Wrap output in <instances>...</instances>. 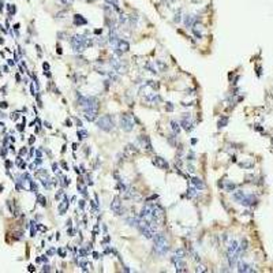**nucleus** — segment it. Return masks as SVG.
<instances>
[{
  "mask_svg": "<svg viewBox=\"0 0 273 273\" xmlns=\"http://www.w3.org/2000/svg\"><path fill=\"white\" fill-rule=\"evenodd\" d=\"M153 239H154V251H156L159 255H164L168 251V249H169L165 236L162 235V233H157L156 236H153Z\"/></svg>",
  "mask_w": 273,
  "mask_h": 273,
  "instance_id": "obj_1",
  "label": "nucleus"
},
{
  "mask_svg": "<svg viewBox=\"0 0 273 273\" xmlns=\"http://www.w3.org/2000/svg\"><path fill=\"white\" fill-rule=\"evenodd\" d=\"M92 44V41H89L88 38H85L83 36H79V34H75L74 37L71 38V45L74 48V51L77 52H82L85 51L86 47H89Z\"/></svg>",
  "mask_w": 273,
  "mask_h": 273,
  "instance_id": "obj_2",
  "label": "nucleus"
},
{
  "mask_svg": "<svg viewBox=\"0 0 273 273\" xmlns=\"http://www.w3.org/2000/svg\"><path fill=\"white\" fill-rule=\"evenodd\" d=\"M97 127L101 128V130H104V131L114 130L115 123H114V119H112L111 115H104V116L100 117V119L97 120Z\"/></svg>",
  "mask_w": 273,
  "mask_h": 273,
  "instance_id": "obj_3",
  "label": "nucleus"
},
{
  "mask_svg": "<svg viewBox=\"0 0 273 273\" xmlns=\"http://www.w3.org/2000/svg\"><path fill=\"white\" fill-rule=\"evenodd\" d=\"M120 127H122L124 131H127V133H130V131L133 130L134 128V119L131 117V115L123 114L122 116H120Z\"/></svg>",
  "mask_w": 273,
  "mask_h": 273,
  "instance_id": "obj_4",
  "label": "nucleus"
},
{
  "mask_svg": "<svg viewBox=\"0 0 273 273\" xmlns=\"http://www.w3.org/2000/svg\"><path fill=\"white\" fill-rule=\"evenodd\" d=\"M109 64L112 66V68H114L116 72H119V74H124L126 72V66H123V63L120 62L119 59H116V57H112L111 62H109Z\"/></svg>",
  "mask_w": 273,
  "mask_h": 273,
  "instance_id": "obj_5",
  "label": "nucleus"
},
{
  "mask_svg": "<svg viewBox=\"0 0 273 273\" xmlns=\"http://www.w3.org/2000/svg\"><path fill=\"white\" fill-rule=\"evenodd\" d=\"M111 209L116 216H120L122 214V202H120V198L119 197H115L111 202Z\"/></svg>",
  "mask_w": 273,
  "mask_h": 273,
  "instance_id": "obj_6",
  "label": "nucleus"
},
{
  "mask_svg": "<svg viewBox=\"0 0 273 273\" xmlns=\"http://www.w3.org/2000/svg\"><path fill=\"white\" fill-rule=\"evenodd\" d=\"M243 206H253V205L257 204V198L253 195V194H245V197L242 198V201L239 202Z\"/></svg>",
  "mask_w": 273,
  "mask_h": 273,
  "instance_id": "obj_7",
  "label": "nucleus"
},
{
  "mask_svg": "<svg viewBox=\"0 0 273 273\" xmlns=\"http://www.w3.org/2000/svg\"><path fill=\"white\" fill-rule=\"evenodd\" d=\"M153 164L156 165L159 169H162V171H167L168 169V162H167V160L165 159H162V157H160V156H156L153 159Z\"/></svg>",
  "mask_w": 273,
  "mask_h": 273,
  "instance_id": "obj_8",
  "label": "nucleus"
},
{
  "mask_svg": "<svg viewBox=\"0 0 273 273\" xmlns=\"http://www.w3.org/2000/svg\"><path fill=\"white\" fill-rule=\"evenodd\" d=\"M180 124L183 126V128H185L186 131H191L194 128V124H193V122L190 120V114H185V116H183V119H182V122H180Z\"/></svg>",
  "mask_w": 273,
  "mask_h": 273,
  "instance_id": "obj_9",
  "label": "nucleus"
},
{
  "mask_svg": "<svg viewBox=\"0 0 273 273\" xmlns=\"http://www.w3.org/2000/svg\"><path fill=\"white\" fill-rule=\"evenodd\" d=\"M68 206H70V202H68V198L67 195L63 197V201L59 204V206H57V210H59V214H64L66 212H67Z\"/></svg>",
  "mask_w": 273,
  "mask_h": 273,
  "instance_id": "obj_10",
  "label": "nucleus"
},
{
  "mask_svg": "<svg viewBox=\"0 0 273 273\" xmlns=\"http://www.w3.org/2000/svg\"><path fill=\"white\" fill-rule=\"evenodd\" d=\"M115 48L119 51V53H123V52H127L130 49V44L127 41H123V40H119V43L115 45Z\"/></svg>",
  "mask_w": 273,
  "mask_h": 273,
  "instance_id": "obj_11",
  "label": "nucleus"
},
{
  "mask_svg": "<svg viewBox=\"0 0 273 273\" xmlns=\"http://www.w3.org/2000/svg\"><path fill=\"white\" fill-rule=\"evenodd\" d=\"M238 272H255V269H254L251 265L246 264V262H239L238 264Z\"/></svg>",
  "mask_w": 273,
  "mask_h": 273,
  "instance_id": "obj_12",
  "label": "nucleus"
},
{
  "mask_svg": "<svg viewBox=\"0 0 273 273\" xmlns=\"http://www.w3.org/2000/svg\"><path fill=\"white\" fill-rule=\"evenodd\" d=\"M191 183L194 185V187H195L197 190H204L205 188V183L201 178H193V179H191Z\"/></svg>",
  "mask_w": 273,
  "mask_h": 273,
  "instance_id": "obj_13",
  "label": "nucleus"
},
{
  "mask_svg": "<svg viewBox=\"0 0 273 273\" xmlns=\"http://www.w3.org/2000/svg\"><path fill=\"white\" fill-rule=\"evenodd\" d=\"M86 23H88V21H86L85 18L82 17V15H79V14H75L74 15V25L83 26V25H86Z\"/></svg>",
  "mask_w": 273,
  "mask_h": 273,
  "instance_id": "obj_14",
  "label": "nucleus"
},
{
  "mask_svg": "<svg viewBox=\"0 0 273 273\" xmlns=\"http://www.w3.org/2000/svg\"><path fill=\"white\" fill-rule=\"evenodd\" d=\"M195 21H197V17H194V15H186V18H185V25L187 26V27H191V26H194Z\"/></svg>",
  "mask_w": 273,
  "mask_h": 273,
  "instance_id": "obj_15",
  "label": "nucleus"
},
{
  "mask_svg": "<svg viewBox=\"0 0 273 273\" xmlns=\"http://www.w3.org/2000/svg\"><path fill=\"white\" fill-rule=\"evenodd\" d=\"M171 126H172V131H174L175 135H178V134L180 133V124L176 122V120H172L171 122Z\"/></svg>",
  "mask_w": 273,
  "mask_h": 273,
  "instance_id": "obj_16",
  "label": "nucleus"
},
{
  "mask_svg": "<svg viewBox=\"0 0 273 273\" xmlns=\"http://www.w3.org/2000/svg\"><path fill=\"white\" fill-rule=\"evenodd\" d=\"M243 197H245V193H243L242 190L236 191V193L233 194V198H235V199H236V201H238V202H240V201H242V198H243Z\"/></svg>",
  "mask_w": 273,
  "mask_h": 273,
  "instance_id": "obj_17",
  "label": "nucleus"
},
{
  "mask_svg": "<svg viewBox=\"0 0 273 273\" xmlns=\"http://www.w3.org/2000/svg\"><path fill=\"white\" fill-rule=\"evenodd\" d=\"M197 195V188L195 187H190L187 190V197L188 198H193V197H195Z\"/></svg>",
  "mask_w": 273,
  "mask_h": 273,
  "instance_id": "obj_18",
  "label": "nucleus"
},
{
  "mask_svg": "<svg viewBox=\"0 0 273 273\" xmlns=\"http://www.w3.org/2000/svg\"><path fill=\"white\" fill-rule=\"evenodd\" d=\"M175 255H176V258H185V257H186V251L183 250V249H179V250H176Z\"/></svg>",
  "mask_w": 273,
  "mask_h": 273,
  "instance_id": "obj_19",
  "label": "nucleus"
},
{
  "mask_svg": "<svg viewBox=\"0 0 273 273\" xmlns=\"http://www.w3.org/2000/svg\"><path fill=\"white\" fill-rule=\"evenodd\" d=\"M107 3L112 4V6L115 7V10H116V11H119V2H117V0H107Z\"/></svg>",
  "mask_w": 273,
  "mask_h": 273,
  "instance_id": "obj_20",
  "label": "nucleus"
},
{
  "mask_svg": "<svg viewBox=\"0 0 273 273\" xmlns=\"http://www.w3.org/2000/svg\"><path fill=\"white\" fill-rule=\"evenodd\" d=\"M227 123H228V117H221V119L219 120V127L221 128V127H225V126H227Z\"/></svg>",
  "mask_w": 273,
  "mask_h": 273,
  "instance_id": "obj_21",
  "label": "nucleus"
},
{
  "mask_svg": "<svg viewBox=\"0 0 273 273\" xmlns=\"http://www.w3.org/2000/svg\"><path fill=\"white\" fill-rule=\"evenodd\" d=\"M88 136V131L86 130H78V138L79 140H83V138H86Z\"/></svg>",
  "mask_w": 273,
  "mask_h": 273,
  "instance_id": "obj_22",
  "label": "nucleus"
},
{
  "mask_svg": "<svg viewBox=\"0 0 273 273\" xmlns=\"http://www.w3.org/2000/svg\"><path fill=\"white\" fill-rule=\"evenodd\" d=\"M235 187H236L235 183H232V182H228L227 185H225V190H227V191H233V190H235Z\"/></svg>",
  "mask_w": 273,
  "mask_h": 273,
  "instance_id": "obj_23",
  "label": "nucleus"
},
{
  "mask_svg": "<svg viewBox=\"0 0 273 273\" xmlns=\"http://www.w3.org/2000/svg\"><path fill=\"white\" fill-rule=\"evenodd\" d=\"M60 3H63L64 6H72V3H74V0H59Z\"/></svg>",
  "mask_w": 273,
  "mask_h": 273,
  "instance_id": "obj_24",
  "label": "nucleus"
},
{
  "mask_svg": "<svg viewBox=\"0 0 273 273\" xmlns=\"http://www.w3.org/2000/svg\"><path fill=\"white\" fill-rule=\"evenodd\" d=\"M165 109L168 112H172L174 111V105H172V102H167V105H165Z\"/></svg>",
  "mask_w": 273,
  "mask_h": 273,
  "instance_id": "obj_25",
  "label": "nucleus"
},
{
  "mask_svg": "<svg viewBox=\"0 0 273 273\" xmlns=\"http://www.w3.org/2000/svg\"><path fill=\"white\" fill-rule=\"evenodd\" d=\"M64 195H66L64 191H63V190H59V193H56V199L59 201V199L62 198V197H64Z\"/></svg>",
  "mask_w": 273,
  "mask_h": 273,
  "instance_id": "obj_26",
  "label": "nucleus"
},
{
  "mask_svg": "<svg viewBox=\"0 0 273 273\" xmlns=\"http://www.w3.org/2000/svg\"><path fill=\"white\" fill-rule=\"evenodd\" d=\"M38 201H40V204L43 205V206H45V198H44L43 195H38Z\"/></svg>",
  "mask_w": 273,
  "mask_h": 273,
  "instance_id": "obj_27",
  "label": "nucleus"
},
{
  "mask_svg": "<svg viewBox=\"0 0 273 273\" xmlns=\"http://www.w3.org/2000/svg\"><path fill=\"white\" fill-rule=\"evenodd\" d=\"M57 253H59L62 257H66V251L63 250V249H59V250H57Z\"/></svg>",
  "mask_w": 273,
  "mask_h": 273,
  "instance_id": "obj_28",
  "label": "nucleus"
},
{
  "mask_svg": "<svg viewBox=\"0 0 273 273\" xmlns=\"http://www.w3.org/2000/svg\"><path fill=\"white\" fill-rule=\"evenodd\" d=\"M79 208L81 209L85 208V201H83V199H81V201H79Z\"/></svg>",
  "mask_w": 273,
  "mask_h": 273,
  "instance_id": "obj_29",
  "label": "nucleus"
},
{
  "mask_svg": "<svg viewBox=\"0 0 273 273\" xmlns=\"http://www.w3.org/2000/svg\"><path fill=\"white\" fill-rule=\"evenodd\" d=\"M43 67H44V70H45V71H48V70H49V64H48V63H44Z\"/></svg>",
  "mask_w": 273,
  "mask_h": 273,
  "instance_id": "obj_30",
  "label": "nucleus"
},
{
  "mask_svg": "<svg viewBox=\"0 0 273 273\" xmlns=\"http://www.w3.org/2000/svg\"><path fill=\"white\" fill-rule=\"evenodd\" d=\"M29 270H30V272H34V266H33V265H30V266H29Z\"/></svg>",
  "mask_w": 273,
  "mask_h": 273,
  "instance_id": "obj_31",
  "label": "nucleus"
},
{
  "mask_svg": "<svg viewBox=\"0 0 273 273\" xmlns=\"http://www.w3.org/2000/svg\"><path fill=\"white\" fill-rule=\"evenodd\" d=\"M101 31H102V30H100V29H97V30H94V33H96V34H100V33H101Z\"/></svg>",
  "mask_w": 273,
  "mask_h": 273,
  "instance_id": "obj_32",
  "label": "nucleus"
},
{
  "mask_svg": "<svg viewBox=\"0 0 273 273\" xmlns=\"http://www.w3.org/2000/svg\"><path fill=\"white\" fill-rule=\"evenodd\" d=\"M191 143H193V145H195V143H197V140H195V138H194V140H191Z\"/></svg>",
  "mask_w": 273,
  "mask_h": 273,
  "instance_id": "obj_33",
  "label": "nucleus"
}]
</instances>
